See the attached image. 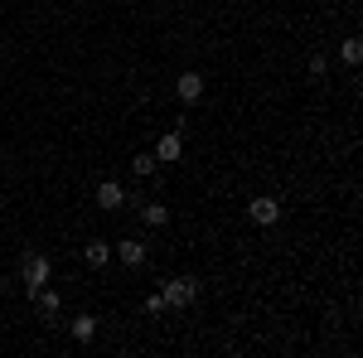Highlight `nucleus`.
<instances>
[{
	"instance_id": "1",
	"label": "nucleus",
	"mask_w": 363,
	"mask_h": 358,
	"mask_svg": "<svg viewBox=\"0 0 363 358\" xmlns=\"http://www.w3.org/2000/svg\"><path fill=\"white\" fill-rule=\"evenodd\" d=\"M49 281H54V262L39 252H25V296H39Z\"/></svg>"
},
{
	"instance_id": "2",
	"label": "nucleus",
	"mask_w": 363,
	"mask_h": 358,
	"mask_svg": "<svg viewBox=\"0 0 363 358\" xmlns=\"http://www.w3.org/2000/svg\"><path fill=\"white\" fill-rule=\"evenodd\" d=\"M160 296H165V305H174V310H184V305H189V301L199 296V281H194V276H179V281H165V291H160Z\"/></svg>"
},
{
	"instance_id": "3",
	"label": "nucleus",
	"mask_w": 363,
	"mask_h": 358,
	"mask_svg": "<svg viewBox=\"0 0 363 358\" xmlns=\"http://www.w3.org/2000/svg\"><path fill=\"white\" fill-rule=\"evenodd\" d=\"M247 213H252V223H262V228H272V223L281 218V203L272 198V194H257L247 203Z\"/></svg>"
},
{
	"instance_id": "4",
	"label": "nucleus",
	"mask_w": 363,
	"mask_h": 358,
	"mask_svg": "<svg viewBox=\"0 0 363 358\" xmlns=\"http://www.w3.org/2000/svg\"><path fill=\"white\" fill-rule=\"evenodd\" d=\"M179 155H184V126H179V131H165L160 145H155V160H160V165H174Z\"/></svg>"
},
{
	"instance_id": "5",
	"label": "nucleus",
	"mask_w": 363,
	"mask_h": 358,
	"mask_svg": "<svg viewBox=\"0 0 363 358\" xmlns=\"http://www.w3.org/2000/svg\"><path fill=\"white\" fill-rule=\"evenodd\" d=\"M174 92H179V102H184V107H194L199 97H203V78H199V73H179Z\"/></svg>"
},
{
	"instance_id": "6",
	"label": "nucleus",
	"mask_w": 363,
	"mask_h": 358,
	"mask_svg": "<svg viewBox=\"0 0 363 358\" xmlns=\"http://www.w3.org/2000/svg\"><path fill=\"white\" fill-rule=\"evenodd\" d=\"M97 325H102V320H97V315H73V325H68V330H73V339H78V344H92V339H97Z\"/></svg>"
},
{
	"instance_id": "7",
	"label": "nucleus",
	"mask_w": 363,
	"mask_h": 358,
	"mask_svg": "<svg viewBox=\"0 0 363 358\" xmlns=\"http://www.w3.org/2000/svg\"><path fill=\"white\" fill-rule=\"evenodd\" d=\"M112 252L126 262V267H140V262H145V242H140V237H121Z\"/></svg>"
},
{
	"instance_id": "8",
	"label": "nucleus",
	"mask_w": 363,
	"mask_h": 358,
	"mask_svg": "<svg viewBox=\"0 0 363 358\" xmlns=\"http://www.w3.org/2000/svg\"><path fill=\"white\" fill-rule=\"evenodd\" d=\"M97 203H102V208H121V203H126V189H121L116 179H102V184H97Z\"/></svg>"
},
{
	"instance_id": "9",
	"label": "nucleus",
	"mask_w": 363,
	"mask_h": 358,
	"mask_svg": "<svg viewBox=\"0 0 363 358\" xmlns=\"http://www.w3.org/2000/svg\"><path fill=\"white\" fill-rule=\"evenodd\" d=\"M83 262L92 267V272H102V267L112 262V247H107V242L97 237V242H87V247H83Z\"/></svg>"
},
{
	"instance_id": "10",
	"label": "nucleus",
	"mask_w": 363,
	"mask_h": 358,
	"mask_svg": "<svg viewBox=\"0 0 363 358\" xmlns=\"http://www.w3.org/2000/svg\"><path fill=\"white\" fill-rule=\"evenodd\" d=\"M339 58H344L349 68H359V63H363V44H359V34H349V39L339 44Z\"/></svg>"
},
{
	"instance_id": "11",
	"label": "nucleus",
	"mask_w": 363,
	"mask_h": 358,
	"mask_svg": "<svg viewBox=\"0 0 363 358\" xmlns=\"http://www.w3.org/2000/svg\"><path fill=\"white\" fill-rule=\"evenodd\" d=\"M140 223H150V228H165V223H169V208H165V203H140Z\"/></svg>"
},
{
	"instance_id": "12",
	"label": "nucleus",
	"mask_w": 363,
	"mask_h": 358,
	"mask_svg": "<svg viewBox=\"0 0 363 358\" xmlns=\"http://www.w3.org/2000/svg\"><path fill=\"white\" fill-rule=\"evenodd\" d=\"M34 301H39V310H44V315H58V310H63V296H58L54 286H44V291H39Z\"/></svg>"
},
{
	"instance_id": "13",
	"label": "nucleus",
	"mask_w": 363,
	"mask_h": 358,
	"mask_svg": "<svg viewBox=\"0 0 363 358\" xmlns=\"http://www.w3.org/2000/svg\"><path fill=\"white\" fill-rule=\"evenodd\" d=\"M131 169H136L140 179H145V174H155V169H160V160H155V150H136V160H131Z\"/></svg>"
},
{
	"instance_id": "14",
	"label": "nucleus",
	"mask_w": 363,
	"mask_h": 358,
	"mask_svg": "<svg viewBox=\"0 0 363 358\" xmlns=\"http://www.w3.org/2000/svg\"><path fill=\"white\" fill-rule=\"evenodd\" d=\"M310 73H315V78H320V73H330V58H325V54H310Z\"/></svg>"
},
{
	"instance_id": "15",
	"label": "nucleus",
	"mask_w": 363,
	"mask_h": 358,
	"mask_svg": "<svg viewBox=\"0 0 363 358\" xmlns=\"http://www.w3.org/2000/svg\"><path fill=\"white\" fill-rule=\"evenodd\" d=\"M160 310H165V296H160V291H155V296H145V315H160Z\"/></svg>"
},
{
	"instance_id": "16",
	"label": "nucleus",
	"mask_w": 363,
	"mask_h": 358,
	"mask_svg": "<svg viewBox=\"0 0 363 358\" xmlns=\"http://www.w3.org/2000/svg\"><path fill=\"white\" fill-rule=\"evenodd\" d=\"M0 291H5V272H0Z\"/></svg>"
}]
</instances>
